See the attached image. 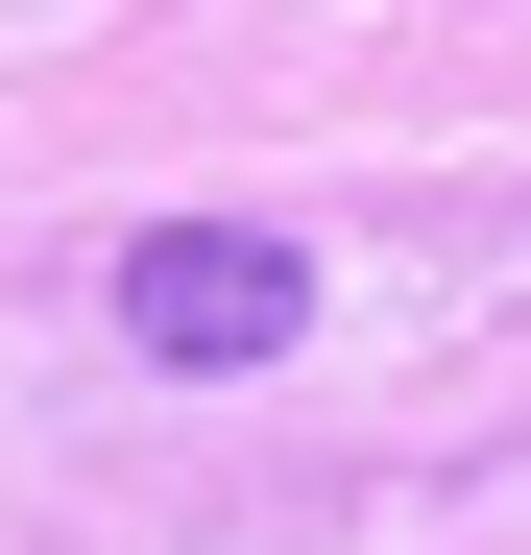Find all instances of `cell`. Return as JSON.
Returning a JSON list of instances; mask_svg holds the SVG:
<instances>
[{"label": "cell", "instance_id": "6da1fadb", "mask_svg": "<svg viewBox=\"0 0 531 555\" xmlns=\"http://www.w3.org/2000/svg\"><path fill=\"white\" fill-rule=\"evenodd\" d=\"M121 338L194 362V387H242V362L314 338V266L266 242V218H145V242H121Z\"/></svg>", "mask_w": 531, "mask_h": 555}]
</instances>
